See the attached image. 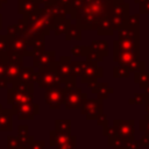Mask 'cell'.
<instances>
[{
  "label": "cell",
  "mask_w": 149,
  "mask_h": 149,
  "mask_svg": "<svg viewBox=\"0 0 149 149\" xmlns=\"http://www.w3.org/2000/svg\"><path fill=\"white\" fill-rule=\"evenodd\" d=\"M5 65H6V62H5V61H1V62H0V79H1V78H3Z\"/></svg>",
  "instance_id": "cell-32"
},
{
  "label": "cell",
  "mask_w": 149,
  "mask_h": 149,
  "mask_svg": "<svg viewBox=\"0 0 149 149\" xmlns=\"http://www.w3.org/2000/svg\"><path fill=\"white\" fill-rule=\"evenodd\" d=\"M140 129L144 132L146 135L149 136V114H147L146 118L140 121Z\"/></svg>",
  "instance_id": "cell-21"
},
{
  "label": "cell",
  "mask_w": 149,
  "mask_h": 149,
  "mask_svg": "<svg viewBox=\"0 0 149 149\" xmlns=\"http://www.w3.org/2000/svg\"><path fill=\"white\" fill-rule=\"evenodd\" d=\"M86 94L81 93L80 88H74L71 91H66V97H65V107L68 109H79L83 105V101L86 99Z\"/></svg>",
  "instance_id": "cell-5"
},
{
  "label": "cell",
  "mask_w": 149,
  "mask_h": 149,
  "mask_svg": "<svg viewBox=\"0 0 149 149\" xmlns=\"http://www.w3.org/2000/svg\"><path fill=\"white\" fill-rule=\"evenodd\" d=\"M40 79H38V86L41 88H51V87H58L61 86V78L57 76V73L54 71V69L50 66L43 68L38 71Z\"/></svg>",
  "instance_id": "cell-1"
},
{
  "label": "cell",
  "mask_w": 149,
  "mask_h": 149,
  "mask_svg": "<svg viewBox=\"0 0 149 149\" xmlns=\"http://www.w3.org/2000/svg\"><path fill=\"white\" fill-rule=\"evenodd\" d=\"M134 80L139 83L141 87H144L147 84H149V72H144V71L135 72Z\"/></svg>",
  "instance_id": "cell-17"
},
{
  "label": "cell",
  "mask_w": 149,
  "mask_h": 149,
  "mask_svg": "<svg viewBox=\"0 0 149 149\" xmlns=\"http://www.w3.org/2000/svg\"><path fill=\"white\" fill-rule=\"evenodd\" d=\"M144 97H146V100L147 101H149V84H147L146 86H144Z\"/></svg>",
  "instance_id": "cell-34"
},
{
  "label": "cell",
  "mask_w": 149,
  "mask_h": 149,
  "mask_svg": "<svg viewBox=\"0 0 149 149\" xmlns=\"http://www.w3.org/2000/svg\"><path fill=\"white\" fill-rule=\"evenodd\" d=\"M38 112H40V106L37 104H33V101L26 102L19 107L12 109V113L17 115V118L20 120H30L36 114H38Z\"/></svg>",
  "instance_id": "cell-6"
},
{
  "label": "cell",
  "mask_w": 149,
  "mask_h": 149,
  "mask_svg": "<svg viewBox=\"0 0 149 149\" xmlns=\"http://www.w3.org/2000/svg\"><path fill=\"white\" fill-rule=\"evenodd\" d=\"M66 97V90L64 87H51L47 88L45 93V102L49 105L50 108L52 109H58L62 104H64Z\"/></svg>",
  "instance_id": "cell-2"
},
{
  "label": "cell",
  "mask_w": 149,
  "mask_h": 149,
  "mask_svg": "<svg viewBox=\"0 0 149 149\" xmlns=\"http://www.w3.org/2000/svg\"><path fill=\"white\" fill-rule=\"evenodd\" d=\"M1 61H2V59H1V58H0V62H1Z\"/></svg>",
  "instance_id": "cell-37"
},
{
  "label": "cell",
  "mask_w": 149,
  "mask_h": 149,
  "mask_svg": "<svg viewBox=\"0 0 149 149\" xmlns=\"http://www.w3.org/2000/svg\"><path fill=\"white\" fill-rule=\"evenodd\" d=\"M20 146V142L17 140V137L15 136H8L7 137V149H15L16 147Z\"/></svg>",
  "instance_id": "cell-24"
},
{
  "label": "cell",
  "mask_w": 149,
  "mask_h": 149,
  "mask_svg": "<svg viewBox=\"0 0 149 149\" xmlns=\"http://www.w3.org/2000/svg\"><path fill=\"white\" fill-rule=\"evenodd\" d=\"M28 129H29V127L27 126V125H20L19 127H17V130H19V135L20 136H23V135H28L29 133H28Z\"/></svg>",
  "instance_id": "cell-31"
},
{
  "label": "cell",
  "mask_w": 149,
  "mask_h": 149,
  "mask_svg": "<svg viewBox=\"0 0 149 149\" xmlns=\"http://www.w3.org/2000/svg\"><path fill=\"white\" fill-rule=\"evenodd\" d=\"M80 111H81V114L85 115L88 120H95L97 116L100 113H102V101L100 99L86 98L83 101Z\"/></svg>",
  "instance_id": "cell-4"
},
{
  "label": "cell",
  "mask_w": 149,
  "mask_h": 149,
  "mask_svg": "<svg viewBox=\"0 0 149 149\" xmlns=\"http://www.w3.org/2000/svg\"><path fill=\"white\" fill-rule=\"evenodd\" d=\"M113 76L115 78H127L129 76V70L122 65H119V66H115L113 69Z\"/></svg>",
  "instance_id": "cell-19"
},
{
  "label": "cell",
  "mask_w": 149,
  "mask_h": 149,
  "mask_svg": "<svg viewBox=\"0 0 149 149\" xmlns=\"http://www.w3.org/2000/svg\"><path fill=\"white\" fill-rule=\"evenodd\" d=\"M74 147H76V136H71V139L66 142V143H64V144H62V146H58V147H56L57 149H74Z\"/></svg>",
  "instance_id": "cell-22"
},
{
  "label": "cell",
  "mask_w": 149,
  "mask_h": 149,
  "mask_svg": "<svg viewBox=\"0 0 149 149\" xmlns=\"http://www.w3.org/2000/svg\"><path fill=\"white\" fill-rule=\"evenodd\" d=\"M109 146L113 147V149H127V140L116 137Z\"/></svg>",
  "instance_id": "cell-20"
},
{
  "label": "cell",
  "mask_w": 149,
  "mask_h": 149,
  "mask_svg": "<svg viewBox=\"0 0 149 149\" xmlns=\"http://www.w3.org/2000/svg\"><path fill=\"white\" fill-rule=\"evenodd\" d=\"M51 68L54 69V71L57 73V76L61 78L62 83H64L65 80H68L70 77H72V72H71V66L70 63H65L64 59L51 64Z\"/></svg>",
  "instance_id": "cell-10"
},
{
  "label": "cell",
  "mask_w": 149,
  "mask_h": 149,
  "mask_svg": "<svg viewBox=\"0 0 149 149\" xmlns=\"http://www.w3.org/2000/svg\"><path fill=\"white\" fill-rule=\"evenodd\" d=\"M85 65H86L85 62H73V63H70L72 76H74V77L76 76H81L83 71L85 69Z\"/></svg>",
  "instance_id": "cell-18"
},
{
  "label": "cell",
  "mask_w": 149,
  "mask_h": 149,
  "mask_svg": "<svg viewBox=\"0 0 149 149\" xmlns=\"http://www.w3.org/2000/svg\"><path fill=\"white\" fill-rule=\"evenodd\" d=\"M102 76V68L97 66L95 63L87 62L85 65V69L81 74V81L83 83H91L94 80H98Z\"/></svg>",
  "instance_id": "cell-8"
},
{
  "label": "cell",
  "mask_w": 149,
  "mask_h": 149,
  "mask_svg": "<svg viewBox=\"0 0 149 149\" xmlns=\"http://www.w3.org/2000/svg\"><path fill=\"white\" fill-rule=\"evenodd\" d=\"M129 102L130 104H137V105H140V104H146L147 100H146L144 94H135L133 98L129 99Z\"/></svg>",
  "instance_id": "cell-25"
},
{
  "label": "cell",
  "mask_w": 149,
  "mask_h": 149,
  "mask_svg": "<svg viewBox=\"0 0 149 149\" xmlns=\"http://www.w3.org/2000/svg\"><path fill=\"white\" fill-rule=\"evenodd\" d=\"M71 134H64V133H58L56 130L50 132V146L58 147L64 143H66L71 139Z\"/></svg>",
  "instance_id": "cell-13"
},
{
  "label": "cell",
  "mask_w": 149,
  "mask_h": 149,
  "mask_svg": "<svg viewBox=\"0 0 149 149\" xmlns=\"http://www.w3.org/2000/svg\"><path fill=\"white\" fill-rule=\"evenodd\" d=\"M95 120H97L98 125H101V126H106V125H107V118L105 116L104 113H100V114L97 116Z\"/></svg>",
  "instance_id": "cell-30"
},
{
  "label": "cell",
  "mask_w": 149,
  "mask_h": 149,
  "mask_svg": "<svg viewBox=\"0 0 149 149\" xmlns=\"http://www.w3.org/2000/svg\"><path fill=\"white\" fill-rule=\"evenodd\" d=\"M88 86L92 90V92L98 95V99L100 100L106 99L111 93H113V88L109 87L107 83H98L97 80H94L88 83Z\"/></svg>",
  "instance_id": "cell-9"
},
{
  "label": "cell",
  "mask_w": 149,
  "mask_h": 149,
  "mask_svg": "<svg viewBox=\"0 0 149 149\" xmlns=\"http://www.w3.org/2000/svg\"><path fill=\"white\" fill-rule=\"evenodd\" d=\"M16 137H17L20 144H23V146H29V144L34 141V136H31V135H29V134H28V135H23V136L17 135Z\"/></svg>",
  "instance_id": "cell-23"
},
{
  "label": "cell",
  "mask_w": 149,
  "mask_h": 149,
  "mask_svg": "<svg viewBox=\"0 0 149 149\" xmlns=\"http://www.w3.org/2000/svg\"><path fill=\"white\" fill-rule=\"evenodd\" d=\"M34 99V94L24 93L16 88L15 86H12L7 91V102L9 105H13V108H16L26 102H31Z\"/></svg>",
  "instance_id": "cell-3"
},
{
  "label": "cell",
  "mask_w": 149,
  "mask_h": 149,
  "mask_svg": "<svg viewBox=\"0 0 149 149\" xmlns=\"http://www.w3.org/2000/svg\"><path fill=\"white\" fill-rule=\"evenodd\" d=\"M55 130L58 132V133L70 134L71 121L70 120H56V122H55Z\"/></svg>",
  "instance_id": "cell-16"
},
{
  "label": "cell",
  "mask_w": 149,
  "mask_h": 149,
  "mask_svg": "<svg viewBox=\"0 0 149 149\" xmlns=\"http://www.w3.org/2000/svg\"><path fill=\"white\" fill-rule=\"evenodd\" d=\"M34 69L33 68H21L16 83H31Z\"/></svg>",
  "instance_id": "cell-15"
},
{
  "label": "cell",
  "mask_w": 149,
  "mask_h": 149,
  "mask_svg": "<svg viewBox=\"0 0 149 149\" xmlns=\"http://www.w3.org/2000/svg\"><path fill=\"white\" fill-rule=\"evenodd\" d=\"M8 62H10V63H14V64H17V65H21L22 66V58H21V56L20 55H17V54H13V52H10V54H8Z\"/></svg>",
  "instance_id": "cell-26"
},
{
  "label": "cell",
  "mask_w": 149,
  "mask_h": 149,
  "mask_svg": "<svg viewBox=\"0 0 149 149\" xmlns=\"http://www.w3.org/2000/svg\"><path fill=\"white\" fill-rule=\"evenodd\" d=\"M8 86V81L5 79V78H1L0 79V88H5Z\"/></svg>",
  "instance_id": "cell-33"
},
{
  "label": "cell",
  "mask_w": 149,
  "mask_h": 149,
  "mask_svg": "<svg viewBox=\"0 0 149 149\" xmlns=\"http://www.w3.org/2000/svg\"><path fill=\"white\" fill-rule=\"evenodd\" d=\"M119 134V137L125 140H133L134 135V122L133 120H115L113 125Z\"/></svg>",
  "instance_id": "cell-7"
},
{
  "label": "cell",
  "mask_w": 149,
  "mask_h": 149,
  "mask_svg": "<svg viewBox=\"0 0 149 149\" xmlns=\"http://www.w3.org/2000/svg\"><path fill=\"white\" fill-rule=\"evenodd\" d=\"M21 68H22L21 65H17V64H14V63H10V62H6L3 78L8 81V84H15L16 83Z\"/></svg>",
  "instance_id": "cell-11"
},
{
  "label": "cell",
  "mask_w": 149,
  "mask_h": 149,
  "mask_svg": "<svg viewBox=\"0 0 149 149\" xmlns=\"http://www.w3.org/2000/svg\"><path fill=\"white\" fill-rule=\"evenodd\" d=\"M29 149H44V142L43 141H33L29 146Z\"/></svg>",
  "instance_id": "cell-27"
},
{
  "label": "cell",
  "mask_w": 149,
  "mask_h": 149,
  "mask_svg": "<svg viewBox=\"0 0 149 149\" xmlns=\"http://www.w3.org/2000/svg\"><path fill=\"white\" fill-rule=\"evenodd\" d=\"M139 148H140V144L137 141H135L134 139L127 140V149H139Z\"/></svg>",
  "instance_id": "cell-29"
},
{
  "label": "cell",
  "mask_w": 149,
  "mask_h": 149,
  "mask_svg": "<svg viewBox=\"0 0 149 149\" xmlns=\"http://www.w3.org/2000/svg\"><path fill=\"white\" fill-rule=\"evenodd\" d=\"M144 105H146V111H147V114H149V101H147Z\"/></svg>",
  "instance_id": "cell-36"
},
{
  "label": "cell",
  "mask_w": 149,
  "mask_h": 149,
  "mask_svg": "<svg viewBox=\"0 0 149 149\" xmlns=\"http://www.w3.org/2000/svg\"><path fill=\"white\" fill-rule=\"evenodd\" d=\"M54 52H42L40 55H36L34 58V64L36 66H40L41 69L48 68L51 64H54Z\"/></svg>",
  "instance_id": "cell-12"
},
{
  "label": "cell",
  "mask_w": 149,
  "mask_h": 149,
  "mask_svg": "<svg viewBox=\"0 0 149 149\" xmlns=\"http://www.w3.org/2000/svg\"><path fill=\"white\" fill-rule=\"evenodd\" d=\"M137 142H139L140 147H149V136L144 134L143 136H141V139Z\"/></svg>",
  "instance_id": "cell-28"
},
{
  "label": "cell",
  "mask_w": 149,
  "mask_h": 149,
  "mask_svg": "<svg viewBox=\"0 0 149 149\" xmlns=\"http://www.w3.org/2000/svg\"><path fill=\"white\" fill-rule=\"evenodd\" d=\"M12 109H2L0 113V130H10L12 129Z\"/></svg>",
  "instance_id": "cell-14"
},
{
  "label": "cell",
  "mask_w": 149,
  "mask_h": 149,
  "mask_svg": "<svg viewBox=\"0 0 149 149\" xmlns=\"http://www.w3.org/2000/svg\"><path fill=\"white\" fill-rule=\"evenodd\" d=\"M15 149H29L28 148V146H23V144H20L19 147H16Z\"/></svg>",
  "instance_id": "cell-35"
}]
</instances>
